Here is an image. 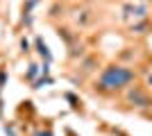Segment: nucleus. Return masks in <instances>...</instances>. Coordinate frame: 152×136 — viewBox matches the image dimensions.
<instances>
[{
    "instance_id": "1",
    "label": "nucleus",
    "mask_w": 152,
    "mask_h": 136,
    "mask_svg": "<svg viewBox=\"0 0 152 136\" xmlns=\"http://www.w3.org/2000/svg\"><path fill=\"white\" fill-rule=\"evenodd\" d=\"M129 82H134V71H129L125 66H109V68L102 71L95 89L102 91V93H111V91L125 89Z\"/></svg>"
},
{
    "instance_id": "2",
    "label": "nucleus",
    "mask_w": 152,
    "mask_h": 136,
    "mask_svg": "<svg viewBox=\"0 0 152 136\" xmlns=\"http://www.w3.org/2000/svg\"><path fill=\"white\" fill-rule=\"evenodd\" d=\"M127 100L134 104V107H152V97L148 95L143 89H139V86H134V89H129L127 91Z\"/></svg>"
},
{
    "instance_id": "3",
    "label": "nucleus",
    "mask_w": 152,
    "mask_h": 136,
    "mask_svg": "<svg viewBox=\"0 0 152 136\" xmlns=\"http://www.w3.org/2000/svg\"><path fill=\"white\" fill-rule=\"evenodd\" d=\"M125 12L132 14V16H143V14H145V7H132V5H127Z\"/></svg>"
},
{
    "instance_id": "4",
    "label": "nucleus",
    "mask_w": 152,
    "mask_h": 136,
    "mask_svg": "<svg viewBox=\"0 0 152 136\" xmlns=\"http://www.w3.org/2000/svg\"><path fill=\"white\" fill-rule=\"evenodd\" d=\"M150 84H152V75H150Z\"/></svg>"
}]
</instances>
